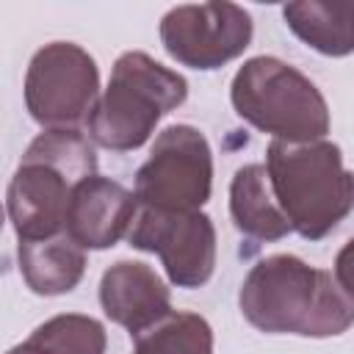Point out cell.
Returning a JSON list of instances; mask_svg holds the SVG:
<instances>
[{
    "instance_id": "obj_1",
    "label": "cell",
    "mask_w": 354,
    "mask_h": 354,
    "mask_svg": "<svg viewBox=\"0 0 354 354\" xmlns=\"http://www.w3.org/2000/svg\"><path fill=\"white\" fill-rule=\"evenodd\" d=\"M243 318L266 335L337 337L354 321L351 290L343 277L315 268L296 254L257 260L238 290Z\"/></svg>"
},
{
    "instance_id": "obj_2",
    "label": "cell",
    "mask_w": 354,
    "mask_h": 354,
    "mask_svg": "<svg viewBox=\"0 0 354 354\" xmlns=\"http://www.w3.org/2000/svg\"><path fill=\"white\" fill-rule=\"evenodd\" d=\"M263 169L290 232L304 241L326 238L351 213L354 183L335 141H271Z\"/></svg>"
},
{
    "instance_id": "obj_3",
    "label": "cell",
    "mask_w": 354,
    "mask_h": 354,
    "mask_svg": "<svg viewBox=\"0 0 354 354\" xmlns=\"http://www.w3.org/2000/svg\"><path fill=\"white\" fill-rule=\"evenodd\" d=\"M97 174V149L80 130H44L19 158L6 191V207L19 241L64 232L72 188Z\"/></svg>"
},
{
    "instance_id": "obj_4",
    "label": "cell",
    "mask_w": 354,
    "mask_h": 354,
    "mask_svg": "<svg viewBox=\"0 0 354 354\" xmlns=\"http://www.w3.org/2000/svg\"><path fill=\"white\" fill-rule=\"evenodd\" d=\"M188 97V80L141 50H127L111 69L108 88L97 97L86 127L97 147L133 152L149 141L158 122Z\"/></svg>"
},
{
    "instance_id": "obj_5",
    "label": "cell",
    "mask_w": 354,
    "mask_h": 354,
    "mask_svg": "<svg viewBox=\"0 0 354 354\" xmlns=\"http://www.w3.org/2000/svg\"><path fill=\"white\" fill-rule=\"evenodd\" d=\"M230 102L243 122L274 141L307 144L329 133V108L318 86L277 55L243 61L230 83Z\"/></svg>"
},
{
    "instance_id": "obj_6",
    "label": "cell",
    "mask_w": 354,
    "mask_h": 354,
    "mask_svg": "<svg viewBox=\"0 0 354 354\" xmlns=\"http://www.w3.org/2000/svg\"><path fill=\"white\" fill-rule=\"evenodd\" d=\"M213 191V149L194 124H171L155 136L138 166L133 196L152 210H202Z\"/></svg>"
},
{
    "instance_id": "obj_7",
    "label": "cell",
    "mask_w": 354,
    "mask_h": 354,
    "mask_svg": "<svg viewBox=\"0 0 354 354\" xmlns=\"http://www.w3.org/2000/svg\"><path fill=\"white\" fill-rule=\"evenodd\" d=\"M100 97L97 61L75 41L39 47L25 72V108L44 130H77Z\"/></svg>"
},
{
    "instance_id": "obj_8",
    "label": "cell",
    "mask_w": 354,
    "mask_h": 354,
    "mask_svg": "<svg viewBox=\"0 0 354 354\" xmlns=\"http://www.w3.org/2000/svg\"><path fill=\"white\" fill-rule=\"evenodd\" d=\"M127 241L138 252L158 254L171 285L202 288L216 271V227L202 210L138 207Z\"/></svg>"
},
{
    "instance_id": "obj_9",
    "label": "cell",
    "mask_w": 354,
    "mask_h": 354,
    "mask_svg": "<svg viewBox=\"0 0 354 354\" xmlns=\"http://www.w3.org/2000/svg\"><path fill=\"white\" fill-rule=\"evenodd\" d=\"M160 44L180 66L210 72L243 55L252 44V17L235 3L174 6L160 19Z\"/></svg>"
},
{
    "instance_id": "obj_10",
    "label": "cell",
    "mask_w": 354,
    "mask_h": 354,
    "mask_svg": "<svg viewBox=\"0 0 354 354\" xmlns=\"http://www.w3.org/2000/svg\"><path fill=\"white\" fill-rule=\"evenodd\" d=\"M136 210H138V202L133 191H127L122 183L111 177L91 174L72 188L64 232L83 252L111 249L130 232Z\"/></svg>"
},
{
    "instance_id": "obj_11",
    "label": "cell",
    "mask_w": 354,
    "mask_h": 354,
    "mask_svg": "<svg viewBox=\"0 0 354 354\" xmlns=\"http://www.w3.org/2000/svg\"><path fill=\"white\" fill-rule=\"evenodd\" d=\"M100 307L105 318L136 337L171 313V293L152 266L141 260H116L100 279Z\"/></svg>"
},
{
    "instance_id": "obj_12",
    "label": "cell",
    "mask_w": 354,
    "mask_h": 354,
    "mask_svg": "<svg viewBox=\"0 0 354 354\" xmlns=\"http://www.w3.org/2000/svg\"><path fill=\"white\" fill-rule=\"evenodd\" d=\"M17 260L25 285L36 296H64L75 290L86 274V252L66 232L41 241H19Z\"/></svg>"
},
{
    "instance_id": "obj_13",
    "label": "cell",
    "mask_w": 354,
    "mask_h": 354,
    "mask_svg": "<svg viewBox=\"0 0 354 354\" xmlns=\"http://www.w3.org/2000/svg\"><path fill=\"white\" fill-rule=\"evenodd\" d=\"M230 218L235 230L252 241H279L290 232L277 207L266 169L260 163L241 166L230 180Z\"/></svg>"
},
{
    "instance_id": "obj_14",
    "label": "cell",
    "mask_w": 354,
    "mask_h": 354,
    "mask_svg": "<svg viewBox=\"0 0 354 354\" xmlns=\"http://www.w3.org/2000/svg\"><path fill=\"white\" fill-rule=\"evenodd\" d=\"M351 11L354 6L348 0L343 3L299 0V3L282 6V19L293 30V36L301 39L315 53L329 58H343L354 50Z\"/></svg>"
},
{
    "instance_id": "obj_15",
    "label": "cell",
    "mask_w": 354,
    "mask_h": 354,
    "mask_svg": "<svg viewBox=\"0 0 354 354\" xmlns=\"http://www.w3.org/2000/svg\"><path fill=\"white\" fill-rule=\"evenodd\" d=\"M105 326L83 313H61L39 324L6 354H105Z\"/></svg>"
},
{
    "instance_id": "obj_16",
    "label": "cell",
    "mask_w": 354,
    "mask_h": 354,
    "mask_svg": "<svg viewBox=\"0 0 354 354\" xmlns=\"http://www.w3.org/2000/svg\"><path fill=\"white\" fill-rule=\"evenodd\" d=\"M133 354H213V329L199 313L171 310L133 337Z\"/></svg>"
},
{
    "instance_id": "obj_17",
    "label": "cell",
    "mask_w": 354,
    "mask_h": 354,
    "mask_svg": "<svg viewBox=\"0 0 354 354\" xmlns=\"http://www.w3.org/2000/svg\"><path fill=\"white\" fill-rule=\"evenodd\" d=\"M3 221H6V210H3V205H0V230H3Z\"/></svg>"
}]
</instances>
